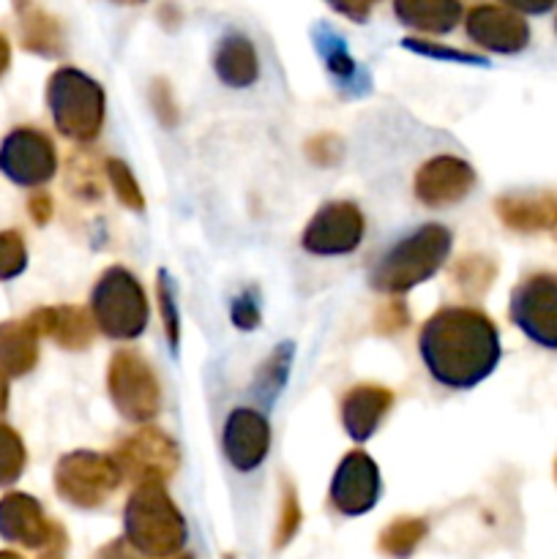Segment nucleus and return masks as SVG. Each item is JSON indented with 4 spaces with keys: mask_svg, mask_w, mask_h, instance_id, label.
<instances>
[{
    "mask_svg": "<svg viewBox=\"0 0 557 559\" xmlns=\"http://www.w3.org/2000/svg\"><path fill=\"white\" fill-rule=\"evenodd\" d=\"M426 369L446 388H475L500 364V336L484 311L446 306L424 322L418 336Z\"/></svg>",
    "mask_w": 557,
    "mask_h": 559,
    "instance_id": "1",
    "label": "nucleus"
},
{
    "mask_svg": "<svg viewBox=\"0 0 557 559\" xmlns=\"http://www.w3.org/2000/svg\"><path fill=\"white\" fill-rule=\"evenodd\" d=\"M126 544L142 557L178 555L186 544V522L173 506L164 484H142L123 511Z\"/></svg>",
    "mask_w": 557,
    "mask_h": 559,
    "instance_id": "2",
    "label": "nucleus"
},
{
    "mask_svg": "<svg viewBox=\"0 0 557 559\" xmlns=\"http://www.w3.org/2000/svg\"><path fill=\"white\" fill-rule=\"evenodd\" d=\"M451 251V233L440 224H426L418 233L393 246L371 271V287L377 293H407L435 276Z\"/></svg>",
    "mask_w": 557,
    "mask_h": 559,
    "instance_id": "3",
    "label": "nucleus"
},
{
    "mask_svg": "<svg viewBox=\"0 0 557 559\" xmlns=\"http://www.w3.org/2000/svg\"><path fill=\"white\" fill-rule=\"evenodd\" d=\"M47 104L58 131L69 140L93 142L104 123V91L96 80L82 74L80 69L55 71L47 85Z\"/></svg>",
    "mask_w": 557,
    "mask_h": 559,
    "instance_id": "4",
    "label": "nucleus"
},
{
    "mask_svg": "<svg viewBox=\"0 0 557 559\" xmlns=\"http://www.w3.org/2000/svg\"><path fill=\"white\" fill-rule=\"evenodd\" d=\"M93 320L109 338H137L147 325V300L126 267H109L93 287Z\"/></svg>",
    "mask_w": 557,
    "mask_h": 559,
    "instance_id": "5",
    "label": "nucleus"
},
{
    "mask_svg": "<svg viewBox=\"0 0 557 559\" xmlns=\"http://www.w3.org/2000/svg\"><path fill=\"white\" fill-rule=\"evenodd\" d=\"M107 388L112 404L126 420L145 424L162 407V388H158L156 374L147 366L142 355L134 349H118L109 360Z\"/></svg>",
    "mask_w": 557,
    "mask_h": 559,
    "instance_id": "6",
    "label": "nucleus"
},
{
    "mask_svg": "<svg viewBox=\"0 0 557 559\" xmlns=\"http://www.w3.org/2000/svg\"><path fill=\"white\" fill-rule=\"evenodd\" d=\"M120 473L112 459L93 451H74L55 467V491L74 508L104 506L115 495Z\"/></svg>",
    "mask_w": 557,
    "mask_h": 559,
    "instance_id": "7",
    "label": "nucleus"
},
{
    "mask_svg": "<svg viewBox=\"0 0 557 559\" xmlns=\"http://www.w3.org/2000/svg\"><path fill=\"white\" fill-rule=\"evenodd\" d=\"M511 322L538 347L557 349V273H533L511 293Z\"/></svg>",
    "mask_w": 557,
    "mask_h": 559,
    "instance_id": "8",
    "label": "nucleus"
},
{
    "mask_svg": "<svg viewBox=\"0 0 557 559\" xmlns=\"http://www.w3.org/2000/svg\"><path fill=\"white\" fill-rule=\"evenodd\" d=\"M112 462L118 467L120 478L131 484H164L178 473L180 453L173 437L164 435L162 429H140L129 440L120 442L112 453Z\"/></svg>",
    "mask_w": 557,
    "mask_h": 559,
    "instance_id": "9",
    "label": "nucleus"
},
{
    "mask_svg": "<svg viewBox=\"0 0 557 559\" xmlns=\"http://www.w3.org/2000/svg\"><path fill=\"white\" fill-rule=\"evenodd\" d=\"M58 169V151L44 131L20 129L9 131L0 145V173L16 186H42L52 180Z\"/></svg>",
    "mask_w": 557,
    "mask_h": 559,
    "instance_id": "10",
    "label": "nucleus"
},
{
    "mask_svg": "<svg viewBox=\"0 0 557 559\" xmlns=\"http://www.w3.org/2000/svg\"><path fill=\"white\" fill-rule=\"evenodd\" d=\"M0 538L33 551H60L66 546L63 530L49 522L42 506L22 491L0 500Z\"/></svg>",
    "mask_w": 557,
    "mask_h": 559,
    "instance_id": "11",
    "label": "nucleus"
},
{
    "mask_svg": "<svg viewBox=\"0 0 557 559\" xmlns=\"http://www.w3.org/2000/svg\"><path fill=\"white\" fill-rule=\"evenodd\" d=\"M364 238V213L353 202H328L306 227L304 249L317 257H339L358 249Z\"/></svg>",
    "mask_w": 557,
    "mask_h": 559,
    "instance_id": "12",
    "label": "nucleus"
},
{
    "mask_svg": "<svg viewBox=\"0 0 557 559\" xmlns=\"http://www.w3.org/2000/svg\"><path fill=\"white\" fill-rule=\"evenodd\" d=\"M467 36L491 52L513 55L530 44V25L511 5L484 3L467 11Z\"/></svg>",
    "mask_w": 557,
    "mask_h": 559,
    "instance_id": "13",
    "label": "nucleus"
},
{
    "mask_svg": "<svg viewBox=\"0 0 557 559\" xmlns=\"http://www.w3.org/2000/svg\"><path fill=\"white\" fill-rule=\"evenodd\" d=\"M380 497V469L364 451L342 459L331 484V502L344 516H360L371 511Z\"/></svg>",
    "mask_w": 557,
    "mask_h": 559,
    "instance_id": "14",
    "label": "nucleus"
},
{
    "mask_svg": "<svg viewBox=\"0 0 557 559\" xmlns=\"http://www.w3.org/2000/svg\"><path fill=\"white\" fill-rule=\"evenodd\" d=\"M475 186V169L457 156L429 158L415 175V197L429 207L462 202Z\"/></svg>",
    "mask_w": 557,
    "mask_h": 559,
    "instance_id": "15",
    "label": "nucleus"
},
{
    "mask_svg": "<svg viewBox=\"0 0 557 559\" xmlns=\"http://www.w3.org/2000/svg\"><path fill=\"white\" fill-rule=\"evenodd\" d=\"M271 448V426L254 409H235L224 426V453L240 473H251L262 464Z\"/></svg>",
    "mask_w": 557,
    "mask_h": 559,
    "instance_id": "16",
    "label": "nucleus"
},
{
    "mask_svg": "<svg viewBox=\"0 0 557 559\" xmlns=\"http://www.w3.org/2000/svg\"><path fill=\"white\" fill-rule=\"evenodd\" d=\"M393 404V393L382 385H358L344 396L342 424L353 440H369Z\"/></svg>",
    "mask_w": 557,
    "mask_h": 559,
    "instance_id": "17",
    "label": "nucleus"
},
{
    "mask_svg": "<svg viewBox=\"0 0 557 559\" xmlns=\"http://www.w3.org/2000/svg\"><path fill=\"white\" fill-rule=\"evenodd\" d=\"M38 336H49L66 349H85L93 342V320L87 311L76 306H55V309H36L27 317Z\"/></svg>",
    "mask_w": 557,
    "mask_h": 559,
    "instance_id": "18",
    "label": "nucleus"
},
{
    "mask_svg": "<svg viewBox=\"0 0 557 559\" xmlns=\"http://www.w3.org/2000/svg\"><path fill=\"white\" fill-rule=\"evenodd\" d=\"M38 364V333L27 320L0 322V377H25Z\"/></svg>",
    "mask_w": 557,
    "mask_h": 559,
    "instance_id": "19",
    "label": "nucleus"
},
{
    "mask_svg": "<svg viewBox=\"0 0 557 559\" xmlns=\"http://www.w3.org/2000/svg\"><path fill=\"white\" fill-rule=\"evenodd\" d=\"M502 224L517 233H538V229L557 224V200L555 194H522L502 197L495 205Z\"/></svg>",
    "mask_w": 557,
    "mask_h": 559,
    "instance_id": "20",
    "label": "nucleus"
},
{
    "mask_svg": "<svg viewBox=\"0 0 557 559\" xmlns=\"http://www.w3.org/2000/svg\"><path fill=\"white\" fill-rule=\"evenodd\" d=\"M213 69H216L218 80L229 87H249L260 74L257 52L246 36L222 38L216 58H213Z\"/></svg>",
    "mask_w": 557,
    "mask_h": 559,
    "instance_id": "21",
    "label": "nucleus"
},
{
    "mask_svg": "<svg viewBox=\"0 0 557 559\" xmlns=\"http://www.w3.org/2000/svg\"><path fill=\"white\" fill-rule=\"evenodd\" d=\"M16 11L22 14V47L36 55H44V58H58L66 49L63 27H60L58 16L38 9V5H20Z\"/></svg>",
    "mask_w": 557,
    "mask_h": 559,
    "instance_id": "22",
    "label": "nucleus"
},
{
    "mask_svg": "<svg viewBox=\"0 0 557 559\" xmlns=\"http://www.w3.org/2000/svg\"><path fill=\"white\" fill-rule=\"evenodd\" d=\"M393 11L404 25H413L424 33L453 31L462 16V5L457 0H399Z\"/></svg>",
    "mask_w": 557,
    "mask_h": 559,
    "instance_id": "23",
    "label": "nucleus"
},
{
    "mask_svg": "<svg viewBox=\"0 0 557 559\" xmlns=\"http://www.w3.org/2000/svg\"><path fill=\"white\" fill-rule=\"evenodd\" d=\"M426 535V522L424 519H415V516H402L396 522L388 524L386 530L380 533V546L382 555L393 557V559H404L415 551V546L424 540Z\"/></svg>",
    "mask_w": 557,
    "mask_h": 559,
    "instance_id": "24",
    "label": "nucleus"
},
{
    "mask_svg": "<svg viewBox=\"0 0 557 559\" xmlns=\"http://www.w3.org/2000/svg\"><path fill=\"white\" fill-rule=\"evenodd\" d=\"M315 44H317V52L322 55V60L328 63V69L344 82H353L358 80V66L355 60L349 58L347 47H344V38L339 36L336 31H331L328 25H317L315 27Z\"/></svg>",
    "mask_w": 557,
    "mask_h": 559,
    "instance_id": "25",
    "label": "nucleus"
},
{
    "mask_svg": "<svg viewBox=\"0 0 557 559\" xmlns=\"http://www.w3.org/2000/svg\"><path fill=\"white\" fill-rule=\"evenodd\" d=\"M25 462L27 453L22 437L11 426L0 424V486H11L14 480H20Z\"/></svg>",
    "mask_w": 557,
    "mask_h": 559,
    "instance_id": "26",
    "label": "nucleus"
},
{
    "mask_svg": "<svg viewBox=\"0 0 557 559\" xmlns=\"http://www.w3.org/2000/svg\"><path fill=\"white\" fill-rule=\"evenodd\" d=\"M451 278L459 284L462 293L481 295L489 287L491 278H495V265L489 260H484V257H464L451 271Z\"/></svg>",
    "mask_w": 557,
    "mask_h": 559,
    "instance_id": "27",
    "label": "nucleus"
},
{
    "mask_svg": "<svg viewBox=\"0 0 557 559\" xmlns=\"http://www.w3.org/2000/svg\"><path fill=\"white\" fill-rule=\"evenodd\" d=\"M69 189L80 200L102 197V175H96V162L87 153H74L69 162Z\"/></svg>",
    "mask_w": 557,
    "mask_h": 559,
    "instance_id": "28",
    "label": "nucleus"
},
{
    "mask_svg": "<svg viewBox=\"0 0 557 559\" xmlns=\"http://www.w3.org/2000/svg\"><path fill=\"white\" fill-rule=\"evenodd\" d=\"M104 167H107V178H109V183H112L115 194H118L120 205H126L129 211H134V213L145 211V200H142V191H140V186H137L131 169L126 167L123 162H118V158H109Z\"/></svg>",
    "mask_w": 557,
    "mask_h": 559,
    "instance_id": "29",
    "label": "nucleus"
},
{
    "mask_svg": "<svg viewBox=\"0 0 557 559\" xmlns=\"http://www.w3.org/2000/svg\"><path fill=\"white\" fill-rule=\"evenodd\" d=\"M27 265L25 240L16 229H3L0 233V282L16 278Z\"/></svg>",
    "mask_w": 557,
    "mask_h": 559,
    "instance_id": "30",
    "label": "nucleus"
},
{
    "mask_svg": "<svg viewBox=\"0 0 557 559\" xmlns=\"http://www.w3.org/2000/svg\"><path fill=\"white\" fill-rule=\"evenodd\" d=\"M300 506H298V495H295L293 486H284V495H282V513H278V527H276V549L287 546L293 540V535L298 533L300 527Z\"/></svg>",
    "mask_w": 557,
    "mask_h": 559,
    "instance_id": "31",
    "label": "nucleus"
},
{
    "mask_svg": "<svg viewBox=\"0 0 557 559\" xmlns=\"http://www.w3.org/2000/svg\"><path fill=\"white\" fill-rule=\"evenodd\" d=\"M158 304H162V317H164V331H167V338L173 347H178L180 338V320L178 309H175V295L173 287L167 282V273H158Z\"/></svg>",
    "mask_w": 557,
    "mask_h": 559,
    "instance_id": "32",
    "label": "nucleus"
},
{
    "mask_svg": "<svg viewBox=\"0 0 557 559\" xmlns=\"http://www.w3.org/2000/svg\"><path fill=\"white\" fill-rule=\"evenodd\" d=\"M404 47L413 49V52H420V55H429V58H448V60H462V63H478V66H486L484 58H478V55H470V52H462V49H446L440 47V44H429V41H420V38H404Z\"/></svg>",
    "mask_w": 557,
    "mask_h": 559,
    "instance_id": "33",
    "label": "nucleus"
},
{
    "mask_svg": "<svg viewBox=\"0 0 557 559\" xmlns=\"http://www.w3.org/2000/svg\"><path fill=\"white\" fill-rule=\"evenodd\" d=\"M306 153H309V158L315 164L328 167V164H336L339 158H342L344 147H342V140H339L336 134H320V136H315L309 145H306Z\"/></svg>",
    "mask_w": 557,
    "mask_h": 559,
    "instance_id": "34",
    "label": "nucleus"
},
{
    "mask_svg": "<svg viewBox=\"0 0 557 559\" xmlns=\"http://www.w3.org/2000/svg\"><path fill=\"white\" fill-rule=\"evenodd\" d=\"M233 322L240 331H251V328L260 325V306H257L254 295L244 293L233 300Z\"/></svg>",
    "mask_w": 557,
    "mask_h": 559,
    "instance_id": "35",
    "label": "nucleus"
},
{
    "mask_svg": "<svg viewBox=\"0 0 557 559\" xmlns=\"http://www.w3.org/2000/svg\"><path fill=\"white\" fill-rule=\"evenodd\" d=\"M151 98H153V107H156V112L162 115L164 123L173 126L175 123V107H173V98H169V87L164 85L162 80H158L156 85H153Z\"/></svg>",
    "mask_w": 557,
    "mask_h": 559,
    "instance_id": "36",
    "label": "nucleus"
},
{
    "mask_svg": "<svg viewBox=\"0 0 557 559\" xmlns=\"http://www.w3.org/2000/svg\"><path fill=\"white\" fill-rule=\"evenodd\" d=\"M27 211H31V216L36 218L38 224L49 222V216H52V200H49V194L38 191V194H33L31 202H27Z\"/></svg>",
    "mask_w": 557,
    "mask_h": 559,
    "instance_id": "37",
    "label": "nucleus"
},
{
    "mask_svg": "<svg viewBox=\"0 0 557 559\" xmlns=\"http://www.w3.org/2000/svg\"><path fill=\"white\" fill-rule=\"evenodd\" d=\"M96 559H145V557H142L137 549H131L126 540H115V544H109L107 549L98 551Z\"/></svg>",
    "mask_w": 557,
    "mask_h": 559,
    "instance_id": "38",
    "label": "nucleus"
},
{
    "mask_svg": "<svg viewBox=\"0 0 557 559\" xmlns=\"http://www.w3.org/2000/svg\"><path fill=\"white\" fill-rule=\"evenodd\" d=\"M382 317H386V322H380V328L382 331H391V333L402 331L404 322H407V314H404L402 304H391L386 311H382Z\"/></svg>",
    "mask_w": 557,
    "mask_h": 559,
    "instance_id": "39",
    "label": "nucleus"
},
{
    "mask_svg": "<svg viewBox=\"0 0 557 559\" xmlns=\"http://www.w3.org/2000/svg\"><path fill=\"white\" fill-rule=\"evenodd\" d=\"M333 9L336 11H342V14H347V16H353L355 22H364L366 16H369V9L371 5L369 3H358V5H353V3H344V5H333Z\"/></svg>",
    "mask_w": 557,
    "mask_h": 559,
    "instance_id": "40",
    "label": "nucleus"
},
{
    "mask_svg": "<svg viewBox=\"0 0 557 559\" xmlns=\"http://www.w3.org/2000/svg\"><path fill=\"white\" fill-rule=\"evenodd\" d=\"M9 63H11V47H9V38L0 33V76L9 71Z\"/></svg>",
    "mask_w": 557,
    "mask_h": 559,
    "instance_id": "41",
    "label": "nucleus"
},
{
    "mask_svg": "<svg viewBox=\"0 0 557 559\" xmlns=\"http://www.w3.org/2000/svg\"><path fill=\"white\" fill-rule=\"evenodd\" d=\"M5 409H9V382L0 377V415H3Z\"/></svg>",
    "mask_w": 557,
    "mask_h": 559,
    "instance_id": "42",
    "label": "nucleus"
},
{
    "mask_svg": "<svg viewBox=\"0 0 557 559\" xmlns=\"http://www.w3.org/2000/svg\"><path fill=\"white\" fill-rule=\"evenodd\" d=\"M0 559H22V557L14 555V551H0Z\"/></svg>",
    "mask_w": 557,
    "mask_h": 559,
    "instance_id": "43",
    "label": "nucleus"
},
{
    "mask_svg": "<svg viewBox=\"0 0 557 559\" xmlns=\"http://www.w3.org/2000/svg\"><path fill=\"white\" fill-rule=\"evenodd\" d=\"M178 559H191V557H178Z\"/></svg>",
    "mask_w": 557,
    "mask_h": 559,
    "instance_id": "44",
    "label": "nucleus"
},
{
    "mask_svg": "<svg viewBox=\"0 0 557 559\" xmlns=\"http://www.w3.org/2000/svg\"><path fill=\"white\" fill-rule=\"evenodd\" d=\"M555 235H557V224H555Z\"/></svg>",
    "mask_w": 557,
    "mask_h": 559,
    "instance_id": "45",
    "label": "nucleus"
},
{
    "mask_svg": "<svg viewBox=\"0 0 557 559\" xmlns=\"http://www.w3.org/2000/svg\"><path fill=\"white\" fill-rule=\"evenodd\" d=\"M555 475H557V467H555Z\"/></svg>",
    "mask_w": 557,
    "mask_h": 559,
    "instance_id": "46",
    "label": "nucleus"
},
{
    "mask_svg": "<svg viewBox=\"0 0 557 559\" xmlns=\"http://www.w3.org/2000/svg\"><path fill=\"white\" fill-rule=\"evenodd\" d=\"M227 559H229V557H227Z\"/></svg>",
    "mask_w": 557,
    "mask_h": 559,
    "instance_id": "47",
    "label": "nucleus"
}]
</instances>
